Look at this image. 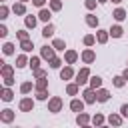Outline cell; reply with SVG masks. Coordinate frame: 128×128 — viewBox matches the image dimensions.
Returning <instances> with one entry per match:
<instances>
[{
	"label": "cell",
	"instance_id": "cell-7",
	"mask_svg": "<svg viewBox=\"0 0 128 128\" xmlns=\"http://www.w3.org/2000/svg\"><path fill=\"white\" fill-rule=\"evenodd\" d=\"M92 86H94V88H96V86H100V78H98V76L92 78Z\"/></svg>",
	"mask_w": 128,
	"mask_h": 128
},
{
	"label": "cell",
	"instance_id": "cell-13",
	"mask_svg": "<svg viewBox=\"0 0 128 128\" xmlns=\"http://www.w3.org/2000/svg\"><path fill=\"white\" fill-rule=\"evenodd\" d=\"M42 2L44 0H34V4H38V6H42Z\"/></svg>",
	"mask_w": 128,
	"mask_h": 128
},
{
	"label": "cell",
	"instance_id": "cell-11",
	"mask_svg": "<svg viewBox=\"0 0 128 128\" xmlns=\"http://www.w3.org/2000/svg\"><path fill=\"white\" fill-rule=\"evenodd\" d=\"M70 76V70H62V78H68Z\"/></svg>",
	"mask_w": 128,
	"mask_h": 128
},
{
	"label": "cell",
	"instance_id": "cell-5",
	"mask_svg": "<svg viewBox=\"0 0 128 128\" xmlns=\"http://www.w3.org/2000/svg\"><path fill=\"white\" fill-rule=\"evenodd\" d=\"M42 34H44V36H50V34H52V26H46Z\"/></svg>",
	"mask_w": 128,
	"mask_h": 128
},
{
	"label": "cell",
	"instance_id": "cell-8",
	"mask_svg": "<svg viewBox=\"0 0 128 128\" xmlns=\"http://www.w3.org/2000/svg\"><path fill=\"white\" fill-rule=\"evenodd\" d=\"M26 24H28V26H34L36 20H34V18H26Z\"/></svg>",
	"mask_w": 128,
	"mask_h": 128
},
{
	"label": "cell",
	"instance_id": "cell-1",
	"mask_svg": "<svg viewBox=\"0 0 128 128\" xmlns=\"http://www.w3.org/2000/svg\"><path fill=\"white\" fill-rule=\"evenodd\" d=\"M106 98H108V92H106V90H102V92L98 94V100H100V102H104Z\"/></svg>",
	"mask_w": 128,
	"mask_h": 128
},
{
	"label": "cell",
	"instance_id": "cell-10",
	"mask_svg": "<svg viewBox=\"0 0 128 128\" xmlns=\"http://www.w3.org/2000/svg\"><path fill=\"white\" fill-rule=\"evenodd\" d=\"M22 108H24V110L30 108V100H24V102H22Z\"/></svg>",
	"mask_w": 128,
	"mask_h": 128
},
{
	"label": "cell",
	"instance_id": "cell-9",
	"mask_svg": "<svg viewBox=\"0 0 128 128\" xmlns=\"http://www.w3.org/2000/svg\"><path fill=\"white\" fill-rule=\"evenodd\" d=\"M86 100H88V102H92V100H94V96H92V92H90V90L86 92Z\"/></svg>",
	"mask_w": 128,
	"mask_h": 128
},
{
	"label": "cell",
	"instance_id": "cell-3",
	"mask_svg": "<svg viewBox=\"0 0 128 128\" xmlns=\"http://www.w3.org/2000/svg\"><path fill=\"white\" fill-rule=\"evenodd\" d=\"M122 34V30L118 28V26H114V28H112V36H120Z\"/></svg>",
	"mask_w": 128,
	"mask_h": 128
},
{
	"label": "cell",
	"instance_id": "cell-14",
	"mask_svg": "<svg viewBox=\"0 0 128 128\" xmlns=\"http://www.w3.org/2000/svg\"><path fill=\"white\" fill-rule=\"evenodd\" d=\"M114 2H120V0H114Z\"/></svg>",
	"mask_w": 128,
	"mask_h": 128
},
{
	"label": "cell",
	"instance_id": "cell-4",
	"mask_svg": "<svg viewBox=\"0 0 128 128\" xmlns=\"http://www.w3.org/2000/svg\"><path fill=\"white\" fill-rule=\"evenodd\" d=\"M40 18H42V20H48V18H50V12L42 10V12H40Z\"/></svg>",
	"mask_w": 128,
	"mask_h": 128
},
{
	"label": "cell",
	"instance_id": "cell-12",
	"mask_svg": "<svg viewBox=\"0 0 128 128\" xmlns=\"http://www.w3.org/2000/svg\"><path fill=\"white\" fill-rule=\"evenodd\" d=\"M122 114H124V116H128V106H126V104L122 106Z\"/></svg>",
	"mask_w": 128,
	"mask_h": 128
},
{
	"label": "cell",
	"instance_id": "cell-6",
	"mask_svg": "<svg viewBox=\"0 0 128 128\" xmlns=\"http://www.w3.org/2000/svg\"><path fill=\"white\" fill-rule=\"evenodd\" d=\"M114 16H116L118 20H122V18H124V10H116V14H114Z\"/></svg>",
	"mask_w": 128,
	"mask_h": 128
},
{
	"label": "cell",
	"instance_id": "cell-2",
	"mask_svg": "<svg viewBox=\"0 0 128 128\" xmlns=\"http://www.w3.org/2000/svg\"><path fill=\"white\" fill-rule=\"evenodd\" d=\"M72 110H82V102L74 100V102H72Z\"/></svg>",
	"mask_w": 128,
	"mask_h": 128
}]
</instances>
